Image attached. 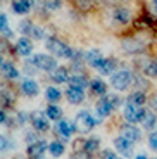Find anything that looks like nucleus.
Returning a JSON list of instances; mask_svg holds the SVG:
<instances>
[{"label": "nucleus", "instance_id": "1", "mask_svg": "<svg viewBox=\"0 0 157 159\" xmlns=\"http://www.w3.org/2000/svg\"><path fill=\"white\" fill-rule=\"evenodd\" d=\"M45 48L50 52L52 56L62 57V59H74L76 56V50H73L67 43H64L62 40L55 38V36H48L47 42H45Z\"/></svg>", "mask_w": 157, "mask_h": 159}, {"label": "nucleus", "instance_id": "2", "mask_svg": "<svg viewBox=\"0 0 157 159\" xmlns=\"http://www.w3.org/2000/svg\"><path fill=\"white\" fill-rule=\"evenodd\" d=\"M97 123L98 121L88 111H79L78 114H76V119H74V128L79 133H88L90 130H93V126Z\"/></svg>", "mask_w": 157, "mask_h": 159}, {"label": "nucleus", "instance_id": "3", "mask_svg": "<svg viewBox=\"0 0 157 159\" xmlns=\"http://www.w3.org/2000/svg\"><path fill=\"white\" fill-rule=\"evenodd\" d=\"M29 62H31L36 69H40V71H52L54 73L55 69H57V61L52 56H48V54H36V56L31 57Z\"/></svg>", "mask_w": 157, "mask_h": 159}, {"label": "nucleus", "instance_id": "4", "mask_svg": "<svg viewBox=\"0 0 157 159\" xmlns=\"http://www.w3.org/2000/svg\"><path fill=\"white\" fill-rule=\"evenodd\" d=\"M131 83H133V75L130 71H126V69H121V71L114 73L110 76V85L118 92H124Z\"/></svg>", "mask_w": 157, "mask_h": 159}, {"label": "nucleus", "instance_id": "5", "mask_svg": "<svg viewBox=\"0 0 157 159\" xmlns=\"http://www.w3.org/2000/svg\"><path fill=\"white\" fill-rule=\"evenodd\" d=\"M121 47L126 54H141L145 52L147 43L141 38H137V36H128V38H123Z\"/></svg>", "mask_w": 157, "mask_h": 159}, {"label": "nucleus", "instance_id": "6", "mask_svg": "<svg viewBox=\"0 0 157 159\" xmlns=\"http://www.w3.org/2000/svg\"><path fill=\"white\" fill-rule=\"evenodd\" d=\"M143 114H145V109L141 107V106H135V104L126 102L124 118H126V121H128L130 125H135V123H138V121H141Z\"/></svg>", "mask_w": 157, "mask_h": 159}, {"label": "nucleus", "instance_id": "7", "mask_svg": "<svg viewBox=\"0 0 157 159\" xmlns=\"http://www.w3.org/2000/svg\"><path fill=\"white\" fill-rule=\"evenodd\" d=\"M31 125L35 126V130L38 131H47L50 128V121H48V116L42 111H35L31 112Z\"/></svg>", "mask_w": 157, "mask_h": 159}, {"label": "nucleus", "instance_id": "8", "mask_svg": "<svg viewBox=\"0 0 157 159\" xmlns=\"http://www.w3.org/2000/svg\"><path fill=\"white\" fill-rule=\"evenodd\" d=\"M50 143H47L45 140H38V142L31 143V145H28V157L29 159H42V156L45 154V151L48 149Z\"/></svg>", "mask_w": 157, "mask_h": 159}, {"label": "nucleus", "instance_id": "9", "mask_svg": "<svg viewBox=\"0 0 157 159\" xmlns=\"http://www.w3.org/2000/svg\"><path fill=\"white\" fill-rule=\"evenodd\" d=\"M131 17H133V14H131V9L128 7H116L112 11V19L118 24H128Z\"/></svg>", "mask_w": 157, "mask_h": 159}, {"label": "nucleus", "instance_id": "10", "mask_svg": "<svg viewBox=\"0 0 157 159\" xmlns=\"http://www.w3.org/2000/svg\"><path fill=\"white\" fill-rule=\"evenodd\" d=\"M114 147L119 154L126 156V157H130L133 154V142L130 140H126L124 137H118V139H114Z\"/></svg>", "mask_w": 157, "mask_h": 159}, {"label": "nucleus", "instance_id": "11", "mask_svg": "<svg viewBox=\"0 0 157 159\" xmlns=\"http://www.w3.org/2000/svg\"><path fill=\"white\" fill-rule=\"evenodd\" d=\"M118 68V61L112 59V57H104L100 62H98V66L95 69H97L100 75H114V69Z\"/></svg>", "mask_w": 157, "mask_h": 159}, {"label": "nucleus", "instance_id": "12", "mask_svg": "<svg viewBox=\"0 0 157 159\" xmlns=\"http://www.w3.org/2000/svg\"><path fill=\"white\" fill-rule=\"evenodd\" d=\"M121 137H124L126 140H130V142H138V140L141 139V131L138 130L135 125H124V126L121 128Z\"/></svg>", "mask_w": 157, "mask_h": 159}, {"label": "nucleus", "instance_id": "13", "mask_svg": "<svg viewBox=\"0 0 157 159\" xmlns=\"http://www.w3.org/2000/svg\"><path fill=\"white\" fill-rule=\"evenodd\" d=\"M31 52H33V43L29 38H19L16 42V54L17 56L28 57V56H31Z\"/></svg>", "mask_w": 157, "mask_h": 159}, {"label": "nucleus", "instance_id": "14", "mask_svg": "<svg viewBox=\"0 0 157 159\" xmlns=\"http://www.w3.org/2000/svg\"><path fill=\"white\" fill-rule=\"evenodd\" d=\"M66 99L69 100L71 104H81L85 100V90L81 88H74V87H69L66 90Z\"/></svg>", "mask_w": 157, "mask_h": 159}, {"label": "nucleus", "instance_id": "15", "mask_svg": "<svg viewBox=\"0 0 157 159\" xmlns=\"http://www.w3.org/2000/svg\"><path fill=\"white\" fill-rule=\"evenodd\" d=\"M21 90H23V93L28 95V97H36L40 88H38V83H36L35 80L28 78V80H24L23 83H21Z\"/></svg>", "mask_w": 157, "mask_h": 159}, {"label": "nucleus", "instance_id": "16", "mask_svg": "<svg viewBox=\"0 0 157 159\" xmlns=\"http://www.w3.org/2000/svg\"><path fill=\"white\" fill-rule=\"evenodd\" d=\"M141 71L145 76H150V78H157V59L150 57V59H145L141 62Z\"/></svg>", "mask_w": 157, "mask_h": 159}, {"label": "nucleus", "instance_id": "17", "mask_svg": "<svg viewBox=\"0 0 157 159\" xmlns=\"http://www.w3.org/2000/svg\"><path fill=\"white\" fill-rule=\"evenodd\" d=\"M114 111L112 104L107 100V97H102V99L97 102V114L100 116V118H107V116H110Z\"/></svg>", "mask_w": 157, "mask_h": 159}, {"label": "nucleus", "instance_id": "18", "mask_svg": "<svg viewBox=\"0 0 157 159\" xmlns=\"http://www.w3.org/2000/svg\"><path fill=\"white\" fill-rule=\"evenodd\" d=\"M33 0H12V11L16 14H28L31 11Z\"/></svg>", "mask_w": 157, "mask_h": 159}, {"label": "nucleus", "instance_id": "19", "mask_svg": "<svg viewBox=\"0 0 157 159\" xmlns=\"http://www.w3.org/2000/svg\"><path fill=\"white\" fill-rule=\"evenodd\" d=\"M73 131H76L74 123H73V125H69L67 121H64V119L57 123V135H59V137H62L64 140H67V139H69Z\"/></svg>", "mask_w": 157, "mask_h": 159}, {"label": "nucleus", "instance_id": "20", "mask_svg": "<svg viewBox=\"0 0 157 159\" xmlns=\"http://www.w3.org/2000/svg\"><path fill=\"white\" fill-rule=\"evenodd\" d=\"M90 90L92 93H95V95H100V97H105L107 95V85L104 83V80H92L90 81Z\"/></svg>", "mask_w": 157, "mask_h": 159}, {"label": "nucleus", "instance_id": "21", "mask_svg": "<svg viewBox=\"0 0 157 159\" xmlns=\"http://www.w3.org/2000/svg\"><path fill=\"white\" fill-rule=\"evenodd\" d=\"M85 59H87V62L90 64L92 68H97L98 62L104 59V56H102V52H100V50H97V48H92V50H88L87 54H85Z\"/></svg>", "mask_w": 157, "mask_h": 159}, {"label": "nucleus", "instance_id": "22", "mask_svg": "<svg viewBox=\"0 0 157 159\" xmlns=\"http://www.w3.org/2000/svg\"><path fill=\"white\" fill-rule=\"evenodd\" d=\"M69 87H74V88H81V90H85L87 87H90V83H88V80L85 78L83 75H73L69 78Z\"/></svg>", "mask_w": 157, "mask_h": 159}, {"label": "nucleus", "instance_id": "23", "mask_svg": "<svg viewBox=\"0 0 157 159\" xmlns=\"http://www.w3.org/2000/svg\"><path fill=\"white\" fill-rule=\"evenodd\" d=\"M2 73H4V76L7 80H16L19 78V71H17L14 66H12L11 62H5V61H2Z\"/></svg>", "mask_w": 157, "mask_h": 159}, {"label": "nucleus", "instance_id": "24", "mask_svg": "<svg viewBox=\"0 0 157 159\" xmlns=\"http://www.w3.org/2000/svg\"><path fill=\"white\" fill-rule=\"evenodd\" d=\"M69 73H67V69L66 68H57L54 73H52V80H54L55 83H66V81H69Z\"/></svg>", "mask_w": 157, "mask_h": 159}, {"label": "nucleus", "instance_id": "25", "mask_svg": "<svg viewBox=\"0 0 157 159\" xmlns=\"http://www.w3.org/2000/svg\"><path fill=\"white\" fill-rule=\"evenodd\" d=\"M145 100H147L145 92H143V90H137V92H133V93L128 97V100H126V102H128V104H135V106H143V104H145Z\"/></svg>", "mask_w": 157, "mask_h": 159}, {"label": "nucleus", "instance_id": "26", "mask_svg": "<svg viewBox=\"0 0 157 159\" xmlns=\"http://www.w3.org/2000/svg\"><path fill=\"white\" fill-rule=\"evenodd\" d=\"M157 123V116L155 112L152 111H145V114H143V118H141V125H143V128H147V130H150V128H154Z\"/></svg>", "mask_w": 157, "mask_h": 159}, {"label": "nucleus", "instance_id": "27", "mask_svg": "<svg viewBox=\"0 0 157 159\" xmlns=\"http://www.w3.org/2000/svg\"><path fill=\"white\" fill-rule=\"evenodd\" d=\"M45 114L48 116V119H52V121H59L61 118H62V111H61L59 106H48L47 111H45Z\"/></svg>", "mask_w": 157, "mask_h": 159}, {"label": "nucleus", "instance_id": "28", "mask_svg": "<svg viewBox=\"0 0 157 159\" xmlns=\"http://www.w3.org/2000/svg\"><path fill=\"white\" fill-rule=\"evenodd\" d=\"M45 97H47V100H50V102H57V100L62 97V93H61L55 87H48L47 90H45Z\"/></svg>", "mask_w": 157, "mask_h": 159}, {"label": "nucleus", "instance_id": "29", "mask_svg": "<svg viewBox=\"0 0 157 159\" xmlns=\"http://www.w3.org/2000/svg\"><path fill=\"white\" fill-rule=\"evenodd\" d=\"M12 104H14V95H12V92L2 88V106H4V107H11Z\"/></svg>", "mask_w": 157, "mask_h": 159}, {"label": "nucleus", "instance_id": "30", "mask_svg": "<svg viewBox=\"0 0 157 159\" xmlns=\"http://www.w3.org/2000/svg\"><path fill=\"white\" fill-rule=\"evenodd\" d=\"M48 151H50V154L54 156V157H59V156L64 154V145L61 142H52L50 145H48Z\"/></svg>", "mask_w": 157, "mask_h": 159}, {"label": "nucleus", "instance_id": "31", "mask_svg": "<svg viewBox=\"0 0 157 159\" xmlns=\"http://www.w3.org/2000/svg\"><path fill=\"white\" fill-rule=\"evenodd\" d=\"M0 30H2V33H4V35H7V36H11V35H12L11 28H9L7 16H5V14H2V16H0Z\"/></svg>", "mask_w": 157, "mask_h": 159}, {"label": "nucleus", "instance_id": "32", "mask_svg": "<svg viewBox=\"0 0 157 159\" xmlns=\"http://www.w3.org/2000/svg\"><path fill=\"white\" fill-rule=\"evenodd\" d=\"M43 5L47 11H59L61 5H62V0H45Z\"/></svg>", "mask_w": 157, "mask_h": 159}, {"label": "nucleus", "instance_id": "33", "mask_svg": "<svg viewBox=\"0 0 157 159\" xmlns=\"http://www.w3.org/2000/svg\"><path fill=\"white\" fill-rule=\"evenodd\" d=\"M29 36H31V38H35V40H42V38H45V31L40 28V26L33 24L31 31H29Z\"/></svg>", "mask_w": 157, "mask_h": 159}, {"label": "nucleus", "instance_id": "34", "mask_svg": "<svg viewBox=\"0 0 157 159\" xmlns=\"http://www.w3.org/2000/svg\"><path fill=\"white\" fill-rule=\"evenodd\" d=\"M31 28H33V23L29 19H24V21H21V23H19V31L24 33V35H29Z\"/></svg>", "mask_w": 157, "mask_h": 159}, {"label": "nucleus", "instance_id": "35", "mask_svg": "<svg viewBox=\"0 0 157 159\" xmlns=\"http://www.w3.org/2000/svg\"><path fill=\"white\" fill-rule=\"evenodd\" d=\"M105 97H107V100L112 104V107H114V109H118L119 106H121V97H119L118 93H107Z\"/></svg>", "mask_w": 157, "mask_h": 159}, {"label": "nucleus", "instance_id": "36", "mask_svg": "<svg viewBox=\"0 0 157 159\" xmlns=\"http://www.w3.org/2000/svg\"><path fill=\"white\" fill-rule=\"evenodd\" d=\"M149 145L154 149V151H157V131L150 133V137H149Z\"/></svg>", "mask_w": 157, "mask_h": 159}, {"label": "nucleus", "instance_id": "37", "mask_svg": "<svg viewBox=\"0 0 157 159\" xmlns=\"http://www.w3.org/2000/svg\"><path fill=\"white\" fill-rule=\"evenodd\" d=\"M71 159H90V154H87V152H83V151H74V154L71 156Z\"/></svg>", "mask_w": 157, "mask_h": 159}, {"label": "nucleus", "instance_id": "38", "mask_svg": "<svg viewBox=\"0 0 157 159\" xmlns=\"http://www.w3.org/2000/svg\"><path fill=\"white\" fill-rule=\"evenodd\" d=\"M9 147H12V142L7 139V137H2V151H9Z\"/></svg>", "mask_w": 157, "mask_h": 159}, {"label": "nucleus", "instance_id": "39", "mask_svg": "<svg viewBox=\"0 0 157 159\" xmlns=\"http://www.w3.org/2000/svg\"><path fill=\"white\" fill-rule=\"evenodd\" d=\"M149 104H150V107H152V111H154V112H157V93H154V95L150 97Z\"/></svg>", "mask_w": 157, "mask_h": 159}, {"label": "nucleus", "instance_id": "40", "mask_svg": "<svg viewBox=\"0 0 157 159\" xmlns=\"http://www.w3.org/2000/svg\"><path fill=\"white\" fill-rule=\"evenodd\" d=\"M102 157L104 159H121V157H118V154H114L112 151H104Z\"/></svg>", "mask_w": 157, "mask_h": 159}, {"label": "nucleus", "instance_id": "41", "mask_svg": "<svg viewBox=\"0 0 157 159\" xmlns=\"http://www.w3.org/2000/svg\"><path fill=\"white\" fill-rule=\"evenodd\" d=\"M150 5H152V11H154V14L157 16V0H150Z\"/></svg>", "mask_w": 157, "mask_h": 159}, {"label": "nucleus", "instance_id": "42", "mask_svg": "<svg viewBox=\"0 0 157 159\" xmlns=\"http://www.w3.org/2000/svg\"><path fill=\"white\" fill-rule=\"evenodd\" d=\"M0 119H2V125H7V116H5V111L0 112Z\"/></svg>", "mask_w": 157, "mask_h": 159}, {"label": "nucleus", "instance_id": "43", "mask_svg": "<svg viewBox=\"0 0 157 159\" xmlns=\"http://www.w3.org/2000/svg\"><path fill=\"white\" fill-rule=\"evenodd\" d=\"M137 159H149V157H147V156H143V154H141V156H138Z\"/></svg>", "mask_w": 157, "mask_h": 159}]
</instances>
